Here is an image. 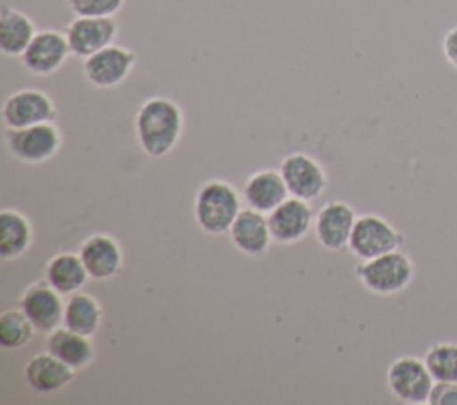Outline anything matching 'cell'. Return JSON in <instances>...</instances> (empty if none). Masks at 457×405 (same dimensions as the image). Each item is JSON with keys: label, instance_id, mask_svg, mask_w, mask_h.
<instances>
[{"label": "cell", "instance_id": "obj_1", "mask_svg": "<svg viewBox=\"0 0 457 405\" xmlns=\"http://www.w3.org/2000/svg\"><path fill=\"white\" fill-rule=\"evenodd\" d=\"M136 139L143 153L159 159L179 145L184 132V112L180 105L166 96L145 100L134 120Z\"/></svg>", "mask_w": 457, "mask_h": 405}, {"label": "cell", "instance_id": "obj_2", "mask_svg": "<svg viewBox=\"0 0 457 405\" xmlns=\"http://www.w3.org/2000/svg\"><path fill=\"white\" fill-rule=\"evenodd\" d=\"M243 196L227 180H205L195 196V221L198 228L209 236L228 234L234 219L243 211Z\"/></svg>", "mask_w": 457, "mask_h": 405}, {"label": "cell", "instance_id": "obj_3", "mask_svg": "<svg viewBox=\"0 0 457 405\" xmlns=\"http://www.w3.org/2000/svg\"><path fill=\"white\" fill-rule=\"evenodd\" d=\"M414 275L416 266L412 259L400 248L361 260L355 268V277L362 287L377 296H393L405 291L414 280Z\"/></svg>", "mask_w": 457, "mask_h": 405}, {"label": "cell", "instance_id": "obj_4", "mask_svg": "<svg viewBox=\"0 0 457 405\" xmlns=\"http://www.w3.org/2000/svg\"><path fill=\"white\" fill-rule=\"evenodd\" d=\"M62 134L55 121H45L23 128H5L9 153L25 164H41L57 155Z\"/></svg>", "mask_w": 457, "mask_h": 405}, {"label": "cell", "instance_id": "obj_5", "mask_svg": "<svg viewBox=\"0 0 457 405\" xmlns=\"http://www.w3.org/2000/svg\"><path fill=\"white\" fill-rule=\"evenodd\" d=\"M389 393L402 403L423 405L428 403L434 387V376L423 359L414 355H402L395 359L386 373Z\"/></svg>", "mask_w": 457, "mask_h": 405}, {"label": "cell", "instance_id": "obj_6", "mask_svg": "<svg viewBox=\"0 0 457 405\" xmlns=\"http://www.w3.org/2000/svg\"><path fill=\"white\" fill-rule=\"evenodd\" d=\"M403 244V234L378 214L357 216L348 250L359 260H368L387 252L398 250Z\"/></svg>", "mask_w": 457, "mask_h": 405}, {"label": "cell", "instance_id": "obj_7", "mask_svg": "<svg viewBox=\"0 0 457 405\" xmlns=\"http://www.w3.org/2000/svg\"><path fill=\"white\" fill-rule=\"evenodd\" d=\"M278 171L287 186L289 196L311 202L321 196L328 186V177L323 166L305 152H293L286 155Z\"/></svg>", "mask_w": 457, "mask_h": 405}, {"label": "cell", "instance_id": "obj_8", "mask_svg": "<svg viewBox=\"0 0 457 405\" xmlns=\"http://www.w3.org/2000/svg\"><path fill=\"white\" fill-rule=\"evenodd\" d=\"M136 62L132 50L112 43L84 59V77L98 89H111L129 79Z\"/></svg>", "mask_w": 457, "mask_h": 405}, {"label": "cell", "instance_id": "obj_9", "mask_svg": "<svg viewBox=\"0 0 457 405\" xmlns=\"http://www.w3.org/2000/svg\"><path fill=\"white\" fill-rule=\"evenodd\" d=\"M57 109L54 100L41 89L25 87L11 93L2 105L5 128H23L45 121H55Z\"/></svg>", "mask_w": 457, "mask_h": 405}, {"label": "cell", "instance_id": "obj_10", "mask_svg": "<svg viewBox=\"0 0 457 405\" xmlns=\"http://www.w3.org/2000/svg\"><path fill=\"white\" fill-rule=\"evenodd\" d=\"M71 55L87 59L98 50L114 43L118 21L114 16H75L64 30Z\"/></svg>", "mask_w": 457, "mask_h": 405}, {"label": "cell", "instance_id": "obj_11", "mask_svg": "<svg viewBox=\"0 0 457 405\" xmlns=\"http://www.w3.org/2000/svg\"><path fill=\"white\" fill-rule=\"evenodd\" d=\"M70 55L71 50L66 34L54 29H43L36 32L34 39L20 59L29 73L46 77L61 70Z\"/></svg>", "mask_w": 457, "mask_h": 405}, {"label": "cell", "instance_id": "obj_12", "mask_svg": "<svg viewBox=\"0 0 457 405\" xmlns=\"http://www.w3.org/2000/svg\"><path fill=\"white\" fill-rule=\"evenodd\" d=\"M64 303L62 294L54 289L46 278L30 284L20 298V309L41 334H50L62 325Z\"/></svg>", "mask_w": 457, "mask_h": 405}, {"label": "cell", "instance_id": "obj_13", "mask_svg": "<svg viewBox=\"0 0 457 405\" xmlns=\"http://www.w3.org/2000/svg\"><path fill=\"white\" fill-rule=\"evenodd\" d=\"M355 219L357 214L346 202L334 200L321 205L314 216V234L318 243L330 252L348 248Z\"/></svg>", "mask_w": 457, "mask_h": 405}, {"label": "cell", "instance_id": "obj_14", "mask_svg": "<svg viewBox=\"0 0 457 405\" xmlns=\"http://www.w3.org/2000/svg\"><path fill=\"white\" fill-rule=\"evenodd\" d=\"M273 243L295 244L302 241L314 227V212L309 202L289 196L268 214Z\"/></svg>", "mask_w": 457, "mask_h": 405}, {"label": "cell", "instance_id": "obj_15", "mask_svg": "<svg viewBox=\"0 0 457 405\" xmlns=\"http://www.w3.org/2000/svg\"><path fill=\"white\" fill-rule=\"evenodd\" d=\"M79 255L89 273L96 282H107L121 273L123 268V250L116 237L109 234L89 236L79 250Z\"/></svg>", "mask_w": 457, "mask_h": 405}, {"label": "cell", "instance_id": "obj_16", "mask_svg": "<svg viewBox=\"0 0 457 405\" xmlns=\"http://www.w3.org/2000/svg\"><path fill=\"white\" fill-rule=\"evenodd\" d=\"M228 237L236 250H239L243 255H264L273 243L268 214H262L250 207L243 209L228 230Z\"/></svg>", "mask_w": 457, "mask_h": 405}, {"label": "cell", "instance_id": "obj_17", "mask_svg": "<svg viewBox=\"0 0 457 405\" xmlns=\"http://www.w3.org/2000/svg\"><path fill=\"white\" fill-rule=\"evenodd\" d=\"M23 376L32 391L39 394H54L73 382L75 369H71L46 350L43 353L32 355L27 360Z\"/></svg>", "mask_w": 457, "mask_h": 405}, {"label": "cell", "instance_id": "obj_18", "mask_svg": "<svg viewBox=\"0 0 457 405\" xmlns=\"http://www.w3.org/2000/svg\"><path fill=\"white\" fill-rule=\"evenodd\" d=\"M287 198L289 191L278 169H259L245 180L243 202L253 211L270 214Z\"/></svg>", "mask_w": 457, "mask_h": 405}, {"label": "cell", "instance_id": "obj_19", "mask_svg": "<svg viewBox=\"0 0 457 405\" xmlns=\"http://www.w3.org/2000/svg\"><path fill=\"white\" fill-rule=\"evenodd\" d=\"M46 350L75 371L89 368L95 360V348L91 337L77 334L64 325L57 326L48 334Z\"/></svg>", "mask_w": 457, "mask_h": 405}, {"label": "cell", "instance_id": "obj_20", "mask_svg": "<svg viewBox=\"0 0 457 405\" xmlns=\"http://www.w3.org/2000/svg\"><path fill=\"white\" fill-rule=\"evenodd\" d=\"M36 23L20 9H0V50L5 57H21L36 36Z\"/></svg>", "mask_w": 457, "mask_h": 405}, {"label": "cell", "instance_id": "obj_21", "mask_svg": "<svg viewBox=\"0 0 457 405\" xmlns=\"http://www.w3.org/2000/svg\"><path fill=\"white\" fill-rule=\"evenodd\" d=\"M45 278L62 296H70L82 291L91 277L79 253L61 252L46 262Z\"/></svg>", "mask_w": 457, "mask_h": 405}, {"label": "cell", "instance_id": "obj_22", "mask_svg": "<svg viewBox=\"0 0 457 405\" xmlns=\"http://www.w3.org/2000/svg\"><path fill=\"white\" fill-rule=\"evenodd\" d=\"M34 232L30 219L16 209H2L0 212V257L16 260L32 246Z\"/></svg>", "mask_w": 457, "mask_h": 405}, {"label": "cell", "instance_id": "obj_23", "mask_svg": "<svg viewBox=\"0 0 457 405\" xmlns=\"http://www.w3.org/2000/svg\"><path fill=\"white\" fill-rule=\"evenodd\" d=\"M104 309L102 303L89 293L79 291L68 296L64 303L62 325L77 334L93 337L102 325Z\"/></svg>", "mask_w": 457, "mask_h": 405}, {"label": "cell", "instance_id": "obj_24", "mask_svg": "<svg viewBox=\"0 0 457 405\" xmlns=\"http://www.w3.org/2000/svg\"><path fill=\"white\" fill-rule=\"evenodd\" d=\"M37 330L21 309H7L0 314V346L20 350L27 346Z\"/></svg>", "mask_w": 457, "mask_h": 405}, {"label": "cell", "instance_id": "obj_25", "mask_svg": "<svg viewBox=\"0 0 457 405\" xmlns=\"http://www.w3.org/2000/svg\"><path fill=\"white\" fill-rule=\"evenodd\" d=\"M423 360L432 373L434 380L439 382H457V343L455 341H439L432 344Z\"/></svg>", "mask_w": 457, "mask_h": 405}, {"label": "cell", "instance_id": "obj_26", "mask_svg": "<svg viewBox=\"0 0 457 405\" xmlns=\"http://www.w3.org/2000/svg\"><path fill=\"white\" fill-rule=\"evenodd\" d=\"M75 16H114L125 5V0H66Z\"/></svg>", "mask_w": 457, "mask_h": 405}, {"label": "cell", "instance_id": "obj_27", "mask_svg": "<svg viewBox=\"0 0 457 405\" xmlns=\"http://www.w3.org/2000/svg\"><path fill=\"white\" fill-rule=\"evenodd\" d=\"M428 405H457V382H434Z\"/></svg>", "mask_w": 457, "mask_h": 405}, {"label": "cell", "instance_id": "obj_28", "mask_svg": "<svg viewBox=\"0 0 457 405\" xmlns=\"http://www.w3.org/2000/svg\"><path fill=\"white\" fill-rule=\"evenodd\" d=\"M443 54H445V59L453 68H457V25L452 27L445 34V37H443Z\"/></svg>", "mask_w": 457, "mask_h": 405}]
</instances>
